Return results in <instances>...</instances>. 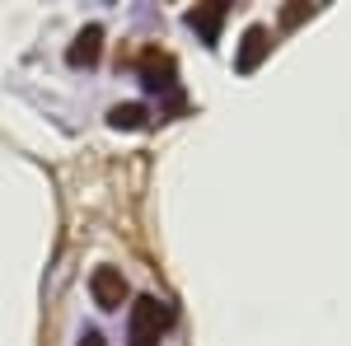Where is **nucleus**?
<instances>
[{
    "mask_svg": "<svg viewBox=\"0 0 351 346\" xmlns=\"http://www.w3.org/2000/svg\"><path fill=\"white\" fill-rule=\"evenodd\" d=\"M99 42H104V28L89 24L80 38H75V47H71V66H94V61H99Z\"/></svg>",
    "mask_w": 351,
    "mask_h": 346,
    "instance_id": "nucleus-4",
    "label": "nucleus"
},
{
    "mask_svg": "<svg viewBox=\"0 0 351 346\" xmlns=\"http://www.w3.org/2000/svg\"><path fill=\"white\" fill-rule=\"evenodd\" d=\"M108 122L117 127V132H141V127H145V108L141 103H117L108 112Z\"/></svg>",
    "mask_w": 351,
    "mask_h": 346,
    "instance_id": "nucleus-5",
    "label": "nucleus"
},
{
    "mask_svg": "<svg viewBox=\"0 0 351 346\" xmlns=\"http://www.w3.org/2000/svg\"><path fill=\"white\" fill-rule=\"evenodd\" d=\"M89 295H94L99 309H122V299H127V276H122L117 267H99V271L89 276Z\"/></svg>",
    "mask_w": 351,
    "mask_h": 346,
    "instance_id": "nucleus-2",
    "label": "nucleus"
},
{
    "mask_svg": "<svg viewBox=\"0 0 351 346\" xmlns=\"http://www.w3.org/2000/svg\"><path fill=\"white\" fill-rule=\"evenodd\" d=\"M173 328V309L164 304L160 295H141L127 314V342L132 346H160L164 332Z\"/></svg>",
    "mask_w": 351,
    "mask_h": 346,
    "instance_id": "nucleus-1",
    "label": "nucleus"
},
{
    "mask_svg": "<svg viewBox=\"0 0 351 346\" xmlns=\"http://www.w3.org/2000/svg\"><path fill=\"white\" fill-rule=\"evenodd\" d=\"M80 346H104V337H99V332H84V337H80Z\"/></svg>",
    "mask_w": 351,
    "mask_h": 346,
    "instance_id": "nucleus-7",
    "label": "nucleus"
},
{
    "mask_svg": "<svg viewBox=\"0 0 351 346\" xmlns=\"http://www.w3.org/2000/svg\"><path fill=\"white\" fill-rule=\"evenodd\" d=\"M267 47H271L267 28H248L243 33V47H239V71H258V61L267 56Z\"/></svg>",
    "mask_w": 351,
    "mask_h": 346,
    "instance_id": "nucleus-3",
    "label": "nucleus"
},
{
    "mask_svg": "<svg viewBox=\"0 0 351 346\" xmlns=\"http://www.w3.org/2000/svg\"><path fill=\"white\" fill-rule=\"evenodd\" d=\"M220 14H225V5H211V10H192V14H188V24H192V28H202L206 38H216Z\"/></svg>",
    "mask_w": 351,
    "mask_h": 346,
    "instance_id": "nucleus-6",
    "label": "nucleus"
}]
</instances>
